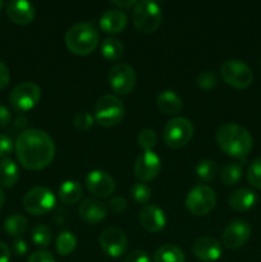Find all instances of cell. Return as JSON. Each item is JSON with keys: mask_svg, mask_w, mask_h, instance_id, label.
Wrapping results in <instances>:
<instances>
[{"mask_svg": "<svg viewBox=\"0 0 261 262\" xmlns=\"http://www.w3.org/2000/svg\"><path fill=\"white\" fill-rule=\"evenodd\" d=\"M15 155L27 170H41L49 166L55 156V143L45 130L26 129L14 143Z\"/></svg>", "mask_w": 261, "mask_h": 262, "instance_id": "cell-1", "label": "cell"}, {"mask_svg": "<svg viewBox=\"0 0 261 262\" xmlns=\"http://www.w3.org/2000/svg\"><path fill=\"white\" fill-rule=\"evenodd\" d=\"M216 142L223 152L235 159H245L253 145L251 133L242 125L233 123L222 125L217 129Z\"/></svg>", "mask_w": 261, "mask_h": 262, "instance_id": "cell-2", "label": "cell"}, {"mask_svg": "<svg viewBox=\"0 0 261 262\" xmlns=\"http://www.w3.org/2000/svg\"><path fill=\"white\" fill-rule=\"evenodd\" d=\"M99 31L89 22H79L72 26L64 37L68 50L81 56L94 53L99 46Z\"/></svg>", "mask_w": 261, "mask_h": 262, "instance_id": "cell-3", "label": "cell"}, {"mask_svg": "<svg viewBox=\"0 0 261 262\" xmlns=\"http://www.w3.org/2000/svg\"><path fill=\"white\" fill-rule=\"evenodd\" d=\"M161 9L158 3L141 0L133 7L132 19L137 31L142 33H154L161 23Z\"/></svg>", "mask_w": 261, "mask_h": 262, "instance_id": "cell-4", "label": "cell"}, {"mask_svg": "<svg viewBox=\"0 0 261 262\" xmlns=\"http://www.w3.org/2000/svg\"><path fill=\"white\" fill-rule=\"evenodd\" d=\"M125 114V107L119 97L114 95H104L95 106V120L102 127H114L119 124Z\"/></svg>", "mask_w": 261, "mask_h": 262, "instance_id": "cell-5", "label": "cell"}, {"mask_svg": "<svg viewBox=\"0 0 261 262\" xmlns=\"http://www.w3.org/2000/svg\"><path fill=\"white\" fill-rule=\"evenodd\" d=\"M193 132V124L189 119L184 117L171 118L164 127V142L170 148L184 147L192 140Z\"/></svg>", "mask_w": 261, "mask_h": 262, "instance_id": "cell-6", "label": "cell"}, {"mask_svg": "<svg viewBox=\"0 0 261 262\" xmlns=\"http://www.w3.org/2000/svg\"><path fill=\"white\" fill-rule=\"evenodd\" d=\"M220 76L223 81L234 89H247L253 82V72L250 67L238 59H229L220 67Z\"/></svg>", "mask_w": 261, "mask_h": 262, "instance_id": "cell-7", "label": "cell"}, {"mask_svg": "<svg viewBox=\"0 0 261 262\" xmlns=\"http://www.w3.org/2000/svg\"><path fill=\"white\" fill-rule=\"evenodd\" d=\"M216 205L215 191L205 184H197L186 197V207L191 214L196 216H204L211 212Z\"/></svg>", "mask_w": 261, "mask_h": 262, "instance_id": "cell-8", "label": "cell"}, {"mask_svg": "<svg viewBox=\"0 0 261 262\" xmlns=\"http://www.w3.org/2000/svg\"><path fill=\"white\" fill-rule=\"evenodd\" d=\"M55 206V194L46 187H35L23 197V207L33 216H42Z\"/></svg>", "mask_w": 261, "mask_h": 262, "instance_id": "cell-9", "label": "cell"}, {"mask_svg": "<svg viewBox=\"0 0 261 262\" xmlns=\"http://www.w3.org/2000/svg\"><path fill=\"white\" fill-rule=\"evenodd\" d=\"M41 99V89L33 82H23L15 86L9 95V102L18 113L32 110Z\"/></svg>", "mask_w": 261, "mask_h": 262, "instance_id": "cell-10", "label": "cell"}, {"mask_svg": "<svg viewBox=\"0 0 261 262\" xmlns=\"http://www.w3.org/2000/svg\"><path fill=\"white\" fill-rule=\"evenodd\" d=\"M107 78L113 91L122 96L130 94L136 86V72L129 64L118 63L113 66Z\"/></svg>", "mask_w": 261, "mask_h": 262, "instance_id": "cell-11", "label": "cell"}, {"mask_svg": "<svg viewBox=\"0 0 261 262\" xmlns=\"http://www.w3.org/2000/svg\"><path fill=\"white\" fill-rule=\"evenodd\" d=\"M99 245L105 255L117 258L125 253L128 248V241L124 232L119 228H107L100 234Z\"/></svg>", "mask_w": 261, "mask_h": 262, "instance_id": "cell-12", "label": "cell"}, {"mask_svg": "<svg viewBox=\"0 0 261 262\" xmlns=\"http://www.w3.org/2000/svg\"><path fill=\"white\" fill-rule=\"evenodd\" d=\"M161 169V160L154 151H143L138 158L136 159L135 177L140 179L142 183L151 182L159 176Z\"/></svg>", "mask_w": 261, "mask_h": 262, "instance_id": "cell-13", "label": "cell"}, {"mask_svg": "<svg viewBox=\"0 0 261 262\" xmlns=\"http://www.w3.org/2000/svg\"><path fill=\"white\" fill-rule=\"evenodd\" d=\"M251 237V227L245 220H233L223 232V246L228 250H238Z\"/></svg>", "mask_w": 261, "mask_h": 262, "instance_id": "cell-14", "label": "cell"}, {"mask_svg": "<svg viewBox=\"0 0 261 262\" xmlns=\"http://www.w3.org/2000/svg\"><path fill=\"white\" fill-rule=\"evenodd\" d=\"M87 189L91 192L94 196L105 199L115 191V181L112 176L102 170H92L90 171L84 179Z\"/></svg>", "mask_w": 261, "mask_h": 262, "instance_id": "cell-15", "label": "cell"}, {"mask_svg": "<svg viewBox=\"0 0 261 262\" xmlns=\"http://www.w3.org/2000/svg\"><path fill=\"white\" fill-rule=\"evenodd\" d=\"M138 220L141 225L150 233H159L166 225L165 212L156 205H143L138 211Z\"/></svg>", "mask_w": 261, "mask_h": 262, "instance_id": "cell-16", "label": "cell"}, {"mask_svg": "<svg viewBox=\"0 0 261 262\" xmlns=\"http://www.w3.org/2000/svg\"><path fill=\"white\" fill-rule=\"evenodd\" d=\"M192 252L204 262L217 261L223 255V245L212 237H200L192 246Z\"/></svg>", "mask_w": 261, "mask_h": 262, "instance_id": "cell-17", "label": "cell"}, {"mask_svg": "<svg viewBox=\"0 0 261 262\" xmlns=\"http://www.w3.org/2000/svg\"><path fill=\"white\" fill-rule=\"evenodd\" d=\"M107 206L96 199H86L79 204L78 215L84 223L96 225L101 223L107 215Z\"/></svg>", "mask_w": 261, "mask_h": 262, "instance_id": "cell-18", "label": "cell"}, {"mask_svg": "<svg viewBox=\"0 0 261 262\" xmlns=\"http://www.w3.org/2000/svg\"><path fill=\"white\" fill-rule=\"evenodd\" d=\"M7 15L13 23L27 26L35 19L36 9L32 3L25 0H12L7 5Z\"/></svg>", "mask_w": 261, "mask_h": 262, "instance_id": "cell-19", "label": "cell"}, {"mask_svg": "<svg viewBox=\"0 0 261 262\" xmlns=\"http://www.w3.org/2000/svg\"><path fill=\"white\" fill-rule=\"evenodd\" d=\"M100 28L104 32L117 35L123 32L128 25V17L123 10L120 9H107L101 14L99 20Z\"/></svg>", "mask_w": 261, "mask_h": 262, "instance_id": "cell-20", "label": "cell"}, {"mask_svg": "<svg viewBox=\"0 0 261 262\" xmlns=\"http://www.w3.org/2000/svg\"><path fill=\"white\" fill-rule=\"evenodd\" d=\"M228 202H229L230 209H233L234 211H247L255 206V204L257 202V196L252 189L240 188L230 193Z\"/></svg>", "mask_w": 261, "mask_h": 262, "instance_id": "cell-21", "label": "cell"}, {"mask_svg": "<svg viewBox=\"0 0 261 262\" xmlns=\"http://www.w3.org/2000/svg\"><path fill=\"white\" fill-rule=\"evenodd\" d=\"M156 105H158V109L166 115H176L183 109V101L181 97L174 91H169V90L158 95Z\"/></svg>", "mask_w": 261, "mask_h": 262, "instance_id": "cell-22", "label": "cell"}, {"mask_svg": "<svg viewBox=\"0 0 261 262\" xmlns=\"http://www.w3.org/2000/svg\"><path fill=\"white\" fill-rule=\"evenodd\" d=\"M83 196V188L77 181H66L58 189V197L63 204L74 205Z\"/></svg>", "mask_w": 261, "mask_h": 262, "instance_id": "cell-23", "label": "cell"}, {"mask_svg": "<svg viewBox=\"0 0 261 262\" xmlns=\"http://www.w3.org/2000/svg\"><path fill=\"white\" fill-rule=\"evenodd\" d=\"M19 179V169L12 159H2L0 161V186L12 188Z\"/></svg>", "mask_w": 261, "mask_h": 262, "instance_id": "cell-24", "label": "cell"}, {"mask_svg": "<svg viewBox=\"0 0 261 262\" xmlns=\"http://www.w3.org/2000/svg\"><path fill=\"white\" fill-rule=\"evenodd\" d=\"M154 262H184L186 257L181 248L174 245H164L154 253Z\"/></svg>", "mask_w": 261, "mask_h": 262, "instance_id": "cell-25", "label": "cell"}, {"mask_svg": "<svg viewBox=\"0 0 261 262\" xmlns=\"http://www.w3.org/2000/svg\"><path fill=\"white\" fill-rule=\"evenodd\" d=\"M28 220L20 214H13L8 216L4 222V230L12 237L19 238L27 230Z\"/></svg>", "mask_w": 261, "mask_h": 262, "instance_id": "cell-26", "label": "cell"}, {"mask_svg": "<svg viewBox=\"0 0 261 262\" xmlns=\"http://www.w3.org/2000/svg\"><path fill=\"white\" fill-rule=\"evenodd\" d=\"M123 43L114 37L105 38L101 42V54L106 60L117 61L123 56Z\"/></svg>", "mask_w": 261, "mask_h": 262, "instance_id": "cell-27", "label": "cell"}, {"mask_svg": "<svg viewBox=\"0 0 261 262\" xmlns=\"http://www.w3.org/2000/svg\"><path fill=\"white\" fill-rule=\"evenodd\" d=\"M243 174V168L238 163H228L223 166L220 171V179L225 186H235L241 182Z\"/></svg>", "mask_w": 261, "mask_h": 262, "instance_id": "cell-28", "label": "cell"}, {"mask_svg": "<svg viewBox=\"0 0 261 262\" xmlns=\"http://www.w3.org/2000/svg\"><path fill=\"white\" fill-rule=\"evenodd\" d=\"M77 237L72 232H61L56 238V252L60 256H68L77 247Z\"/></svg>", "mask_w": 261, "mask_h": 262, "instance_id": "cell-29", "label": "cell"}, {"mask_svg": "<svg viewBox=\"0 0 261 262\" xmlns=\"http://www.w3.org/2000/svg\"><path fill=\"white\" fill-rule=\"evenodd\" d=\"M196 174L200 181L211 182L216 176V164L209 159H204L196 165Z\"/></svg>", "mask_w": 261, "mask_h": 262, "instance_id": "cell-30", "label": "cell"}, {"mask_svg": "<svg viewBox=\"0 0 261 262\" xmlns=\"http://www.w3.org/2000/svg\"><path fill=\"white\" fill-rule=\"evenodd\" d=\"M129 192L133 201L141 205H147L148 201L151 200V196H153V191H151L150 187L147 184L142 183V182H138V183L133 184L130 187Z\"/></svg>", "mask_w": 261, "mask_h": 262, "instance_id": "cell-31", "label": "cell"}, {"mask_svg": "<svg viewBox=\"0 0 261 262\" xmlns=\"http://www.w3.org/2000/svg\"><path fill=\"white\" fill-rule=\"evenodd\" d=\"M53 238V232L45 224H38L32 230V242L38 247H48Z\"/></svg>", "mask_w": 261, "mask_h": 262, "instance_id": "cell-32", "label": "cell"}, {"mask_svg": "<svg viewBox=\"0 0 261 262\" xmlns=\"http://www.w3.org/2000/svg\"><path fill=\"white\" fill-rule=\"evenodd\" d=\"M247 182L253 188L261 189V158L255 159L248 166Z\"/></svg>", "mask_w": 261, "mask_h": 262, "instance_id": "cell-33", "label": "cell"}, {"mask_svg": "<svg viewBox=\"0 0 261 262\" xmlns=\"http://www.w3.org/2000/svg\"><path fill=\"white\" fill-rule=\"evenodd\" d=\"M137 142L138 146L142 148L143 151H153V148L155 147L156 143H158V137H156V133L153 129H145L141 130L137 136Z\"/></svg>", "mask_w": 261, "mask_h": 262, "instance_id": "cell-34", "label": "cell"}, {"mask_svg": "<svg viewBox=\"0 0 261 262\" xmlns=\"http://www.w3.org/2000/svg\"><path fill=\"white\" fill-rule=\"evenodd\" d=\"M197 86L199 89L204 90V91H210V90L215 89L217 84V77L214 72L211 71H204L197 76Z\"/></svg>", "mask_w": 261, "mask_h": 262, "instance_id": "cell-35", "label": "cell"}, {"mask_svg": "<svg viewBox=\"0 0 261 262\" xmlns=\"http://www.w3.org/2000/svg\"><path fill=\"white\" fill-rule=\"evenodd\" d=\"M95 118L92 117L90 113L87 112H79L77 113L76 117H74V127L77 130H82V132H86V130L91 129L92 125H94Z\"/></svg>", "mask_w": 261, "mask_h": 262, "instance_id": "cell-36", "label": "cell"}, {"mask_svg": "<svg viewBox=\"0 0 261 262\" xmlns=\"http://www.w3.org/2000/svg\"><path fill=\"white\" fill-rule=\"evenodd\" d=\"M14 148V142L8 135L0 133V159H7Z\"/></svg>", "mask_w": 261, "mask_h": 262, "instance_id": "cell-37", "label": "cell"}, {"mask_svg": "<svg viewBox=\"0 0 261 262\" xmlns=\"http://www.w3.org/2000/svg\"><path fill=\"white\" fill-rule=\"evenodd\" d=\"M127 207V200L124 197H113L112 200L107 204V209H110V211L115 212V214H119V212H123Z\"/></svg>", "mask_w": 261, "mask_h": 262, "instance_id": "cell-38", "label": "cell"}, {"mask_svg": "<svg viewBox=\"0 0 261 262\" xmlns=\"http://www.w3.org/2000/svg\"><path fill=\"white\" fill-rule=\"evenodd\" d=\"M27 262H56L54 256L51 255L49 251L41 250V251H36L33 252L32 255L28 257Z\"/></svg>", "mask_w": 261, "mask_h": 262, "instance_id": "cell-39", "label": "cell"}, {"mask_svg": "<svg viewBox=\"0 0 261 262\" xmlns=\"http://www.w3.org/2000/svg\"><path fill=\"white\" fill-rule=\"evenodd\" d=\"M123 262H150V257H148L145 251L136 250L130 252L129 255H127V257L124 258Z\"/></svg>", "mask_w": 261, "mask_h": 262, "instance_id": "cell-40", "label": "cell"}, {"mask_svg": "<svg viewBox=\"0 0 261 262\" xmlns=\"http://www.w3.org/2000/svg\"><path fill=\"white\" fill-rule=\"evenodd\" d=\"M12 248H13V252H14L17 256L26 255L28 251L27 242H26L25 239H22V238H17V239H14V242H13L12 245Z\"/></svg>", "mask_w": 261, "mask_h": 262, "instance_id": "cell-41", "label": "cell"}, {"mask_svg": "<svg viewBox=\"0 0 261 262\" xmlns=\"http://www.w3.org/2000/svg\"><path fill=\"white\" fill-rule=\"evenodd\" d=\"M10 82V72L8 67L0 60V90L7 87Z\"/></svg>", "mask_w": 261, "mask_h": 262, "instance_id": "cell-42", "label": "cell"}, {"mask_svg": "<svg viewBox=\"0 0 261 262\" xmlns=\"http://www.w3.org/2000/svg\"><path fill=\"white\" fill-rule=\"evenodd\" d=\"M12 120V114L4 105H0V128L8 125Z\"/></svg>", "mask_w": 261, "mask_h": 262, "instance_id": "cell-43", "label": "cell"}, {"mask_svg": "<svg viewBox=\"0 0 261 262\" xmlns=\"http://www.w3.org/2000/svg\"><path fill=\"white\" fill-rule=\"evenodd\" d=\"M10 261V250L4 242H0V262Z\"/></svg>", "mask_w": 261, "mask_h": 262, "instance_id": "cell-44", "label": "cell"}, {"mask_svg": "<svg viewBox=\"0 0 261 262\" xmlns=\"http://www.w3.org/2000/svg\"><path fill=\"white\" fill-rule=\"evenodd\" d=\"M136 3L137 2H135V0H125V2H122V0H120V2L114 0V2H112V4L115 5V7H118V9L120 8V10H122V9H128V8L130 7H135Z\"/></svg>", "mask_w": 261, "mask_h": 262, "instance_id": "cell-45", "label": "cell"}, {"mask_svg": "<svg viewBox=\"0 0 261 262\" xmlns=\"http://www.w3.org/2000/svg\"><path fill=\"white\" fill-rule=\"evenodd\" d=\"M28 120L25 115H18L17 119H15V127L17 128H25L27 125Z\"/></svg>", "mask_w": 261, "mask_h": 262, "instance_id": "cell-46", "label": "cell"}, {"mask_svg": "<svg viewBox=\"0 0 261 262\" xmlns=\"http://www.w3.org/2000/svg\"><path fill=\"white\" fill-rule=\"evenodd\" d=\"M4 202H5V194L4 192H3V189L0 188V210H2L3 206H4Z\"/></svg>", "mask_w": 261, "mask_h": 262, "instance_id": "cell-47", "label": "cell"}, {"mask_svg": "<svg viewBox=\"0 0 261 262\" xmlns=\"http://www.w3.org/2000/svg\"><path fill=\"white\" fill-rule=\"evenodd\" d=\"M3 7H4V2H3V0H0V10H2Z\"/></svg>", "mask_w": 261, "mask_h": 262, "instance_id": "cell-48", "label": "cell"}]
</instances>
